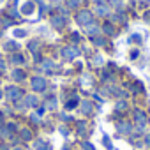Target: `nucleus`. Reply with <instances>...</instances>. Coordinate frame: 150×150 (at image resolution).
Here are the masks:
<instances>
[{
	"mask_svg": "<svg viewBox=\"0 0 150 150\" xmlns=\"http://www.w3.org/2000/svg\"><path fill=\"white\" fill-rule=\"evenodd\" d=\"M146 21H150V13H146Z\"/></svg>",
	"mask_w": 150,
	"mask_h": 150,
	"instance_id": "b1692460",
	"label": "nucleus"
},
{
	"mask_svg": "<svg viewBox=\"0 0 150 150\" xmlns=\"http://www.w3.org/2000/svg\"><path fill=\"white\" fill-rule=\"evenodd\" d=\"M62 53H64V57H65V58H74V57L78 55V51H76V50H72V48H65Z\"/></svg>",
	"mask_w": 150,
	"mask_h": 150,
	"instance_id": "423d86ee",
	"label": "nucleus"
},
{
	"mask_svg": "<svg viewBox=\"0 0 150 150\" xmlns=\"http://www.w3.org/2000/svg\"><path fill=\"white\" fill-rule=\"evenodd\" d=\"M125 108H127V103H124V101H120V103L117 104V110H118V111H122V110H125Z\"/></svg>",
	"mask_w": 150,
	"mask_h": 150,
	"instance_id": "4468645a",
	"label": "nucleus"
},
{
	"mask_svg": "<svg viewBox=\"0 0 150 150\" xmlns=\"http://www.w3.org/2000/svg\"><path fill=\"white\" fill-rule=\"evenodd\" d=\"M146 145H150V134L146 136Z\"/></svg>",
	"mask_w": 150,
	"mask_h": 150,
	"instance_id": "5701e85b",
	"label": "nucleus"
},
{
	"mask_svg": "<svg viewBox=\"0 0 150 150\" xmlns=\"http://www.w3.org/2000/svg\"><path fill=\"white\" fill-rule=\"evenodd\" d=\"M13 62H16V64H23V57H21V55H16V57H13Z\"/></svg>",
	"mask_w": 150,
	"mask_h": 150,
	"instance_id": "2eb2a0df",
	"label": "nucleus"
},
{
	"mask_svg": "<svg viewBox=\"0 0 150 150\" xmlns=\"http://www.w3.org/2000/svg\"><path fill=\"white\" fill-rule=\"evenodd\" d=\"M104 30H106L108 34H111V25H106V27H104Z\"/></svg>",
	"mask_w": 150,
	"mask_h": 150,
	"instance_id": "4be33fe9",
	"label": "nucleus"
},
{
	"mask_svg": "<svg viewBox=\"0 0 150 150\" xmlns=\"http://www.w3.org/2000/svg\"><path fill=\"white\" fill-rule=\"evenodd\" d=\"M83 148H85V150H94L92 143H83Z\"/></svg>",
	"mask_w": 150,
	"mask_h": 150,
	"instance_id": "aec40b11",
	"label": "nucleus"
},
{
	"mask_svg": "<svg viewBox=\"0 0 150 150\" xmlns=\"http://www.w3.org/2000/svg\"><path fill=\"white\" fill-rule=\"evenodd\" d=\"M37 150H51V146H50L46 141H39V143H37Z\"/></svg>",
	"mask_w": 150,
	"mask_h": 150,
	"instance_id": "6e6552de",
	"label": "nucleus"
},
{
	"mask_svg": "<svg viewBox=\"0 0 150 150\" xmlns=\"http://www.w3.org/2000/svg\"><path fill=\"white\" fill-rule=\"evenodd\" d=\"M13 76H14L16 80H23V78H25V74H23V71H14Z\"/></svg>",
	"mask_w": 150,
	"mask_h": 150,
	"instance_id": "ddd939ff",
	"label": "nucleus"
},
{
	"mask_svg": "<svg viewBox=\"0 0 150 150\" xmlns=\"http://www.w3.org/2000/svg\"><path fill=\"white\" fill-rule=\"evenodd\" d=\"M27 104H28V106H35V104H37V97H34V96L27 97Z\"/></svg>",
	"mask_w": 150,
	"mask_h": 150,
	"instance_id": "9d476101",
	"label": "nucleus"
},
{
	"mask_svg": "<svg viewBox=\"0 0 150 150\" xmlns=\"http://www.w3.org/2000/svg\"><path fill=\"white\" fill-rule=\"evenodd\" d=\"M64 23H65V21H64V18H62V16H58V18H55V20H53V25H55V27H58V28H60V27H64Z\"/></svg>",
	"mask_w": 150,
	"mask_h": 150,
	"instance_id": "1a4fd4ad",
	"label": "nucleus"
},
{
	"mask_svg": "<svg viewBox=\"0 0 150 150\" xmlns=\"http://www.w3.org/2000/svg\"><path fill=\"white\" fill-rule=\"evenodd\" d=\"M42 67H44V69H53V62H44Z\"/></svg>",
	"mask_w": 150,
	"mask_h": 150,
	"instance_id": "a211bd4d",
	"label": "nucleus"
},
{
	"mask_svg": "<svg viewBox=\"0 0 150 150\" xmlns=\"http://www.w3.org/2000/svg\"><path fill=\"white\" fill-rule=\"evenodd\" d=\"M7 50H18V44L16 42H7Z\"/></svg>",
	"mask_w": 150,
	"mask_h": 150,
	"instance_id": "f3484780",
	"label": "nucleus"
},
{
	"mask_svg": "<svg viewBox=\"0 0 150 150\" xmlns=\"http://www.w3.org/2000/svg\"><path fill=\"white\" fill-rule=\"evenodd\" d=\"M30 136H32V134H30V131H28V129H23V131H21V138H23L25 141H28V139H30Z\"/></svg>",
	"mask_w": 150,
	"mask_h": 150,
	"instance_id": "f8f14e48",
	"label": "nucleus"
},
{
	"mask_svg": "<svg viewBox=\"0 0 150 150\" xmlns=\"http://www.w3.org/2000/svg\"><path fill=\"white\" fill-rule=\"evenodd\" d=\"M32 88H34V90H44V88H46V81H44L42 78L35 76V78H32Z\"/></svg>",
	"mask_w": 150,
	"mask_h": 150,
	"instance_id": "f257e3e1",
	"label": "nucleus"
},
{
	"mask_svg": "<svg viewBox=\"0 0 150 150\" xmlns=\"http://www.w3.org/2000/svg\"><path fill=\"white\" fill-rule=\"evenodd\" d=\"M74 106H76V99H72V101H69L67 103V108L71 110V108H74Z\"/></svg>",
	"mask_w": 150,
	"mask_h": 150,
	"instance_id": "6ab92c4d",
	"label": "nucleus"
},
{
	"mask_svg": "<svg viewBox=\"0 0 150 150\" xmlns=\"http://www.w3.org/2000/svg\"><path fill=\"white\" fill-rule=\"evenodd\" d=\"M7 96H9V99L18 101V99L21 97V90H20V88H14V87H9V88H7Z\"/></svg>",
	"mask_w": 150,
	"mask_h": 150,
	"instance_id": "7ed1b4c3",
	"label": "nucleus"
},
{
	"mask_svg": "<svg viewBox=\"0 0 150 150\" xmlns=\"http://www.w3.org/2000/svg\"><path fill=\"white\" fill-rule=\"evenodd\" d=\"M80 2L81 0H69V7H76V6H80Z\"/></svg>",
	"mask_w": 150,
	"mask_h": 150,
	"instance_id": "dca6fc26",
	"label": "nucleus"
},
{
	"mask_svg": "<svg viewBox=\"0 0 150 150\" xmlns=\"http://www.w3.org/2000/svg\"><path fill=\"white\" fill-rule=\"evenodd\" d=\"M134 118H136V124H138L139 127H143V125L146 124V117H145V113H143V111H139V110H136V111H134Z\"/></svg>",
	"mask_w": 150,
	"mask_h": 150,
	"instance_id": "20e7f679",
	"label": "nucleus"
},
{
	"mask_svg": "<svg viewBox=\"0 0 150 150\" xmlns=\"http://www.w3.org/2000/svg\"><path fill=\"white\" fill-rule=\"evenodd\" d=\"M83 113H92V104L90 103H83Z\"/></svg>",
	"mask_w": 150,
	"mask_h": 150,
	"instance_id": "9b49d317",
	"label": "nucleus"
},
{
	"mask_svg": "<svg viewBox=\"0 0 150 150\" xmlns=\"http://www.w3.org/2000/svg\"><path fill=\"white\" fill-rule=\"evenodd\" d=\"M0 69H4V62H0Z\"/></svg>",
	"mask_w": 150,
	"mask_h": 150,
	"instance_id": "393cba45",
	"label": "nucleus"
},
{
	"mask_svg": "<svg viewBox=\"0 0 150 150\" xmlns=\"http://www.w3.org/2000/svg\"><path fill=\"white\" fill-rule=\"evenodd\" d=\"M118 131H120V132H131V125L125 124V122H120V124H118Z\"/></svg>",
	"mask_w": 150,
	"mask_h": 150,
	"instance_id": "0eeeda50",
	"label": "nucleus"
},
{
	"mask_svg": "<svg viewBox=\"0 0 150 150\" xmlns=\"http://www.w3.org/2000/svg\"><path fill=\"white\" fill-rule=\"evenodd\" d=\"M34 11V2H30V0H28V2H25V6L21 7V13L23 14H30Z\"/></svg>",
	"mask_w": 150,
	"mask_h": 150,
	"instance_id": "39448f33",
	"label": "nucleus"
},
{
	"mask_svg": "<svg viewBox=\"0 0 150 150\" xmlns=\"http://www.w3.org/2000/svg\"><path fill=\"white\" fill-rule=\"evenodd\" d=\"M0 150H7V148H6V146H0Z\"/></svg>",
	"mask_w": 150,
	"mask_h": 150,
	"instance_id": "a878e982",
	"label": "nucleus"
},
{
	"mask_svg": "<svg viewBox=\"0 0 150 150\" xmlns=\"http://www.w3.org/2000/svg\"><path fill=\"white\" fill-rule=\"evenodd\" d=\"M16 35H18V37H23V35H25V30H16Z\"/></svg>",
	"mask_w": 150,
	"mask_h": 150,
	"instance_id": "412c9836",
	"label": "nucleus"
},
{
	"mask_svg": "<svg viewBox=\"0 0 150 150\" xmlns=\"http://www.w3.org/2000/svg\"><path fill=\"white\" fill-rule=\"evenodd\" d=\"M14 150H23V148H14Z\"/></svg>",
	"mask_w": 150,
	"mask_h": 150,
	"instance_id": "bb28decb",
	"label": "nucleus"
},
{
	"mask_svg": "<svg viewBox=\"0 0 150 150\" xmlns=\"http://www.w3.org/2000/svg\"><path fill=\"white\" fill-rule=\"evenodd\" d=\"M78 21H80L81 25H88V23L92 21V14H90L88 11H83V13L78 14Z\"/></svg>",
	"mask_w": 150,
	"mask_h": 150,
	"instance_id": "f03ea898",
	"label": "nucleus"
}]
</instances>
